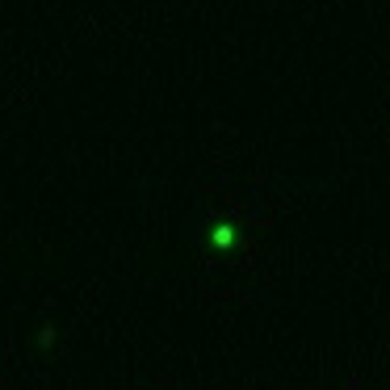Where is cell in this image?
Returning a JSON list of instances; mask_svg holds the SVG:
<instances>
[{"label": "cell", "instance_id": "1", "mask_svg": "<svg viewBox=\"0 0 390 390\" xmlns=\"http://www.w3.org/2000/svg\"><path fill=\"white\" fill-rule=\"evenodd\" d=\"M210 244H215V248H231V244H235V227H227V222H222V227H215Z\"/></svg>", "mask_w": 390, "mask_h": 390}]
</instances>
